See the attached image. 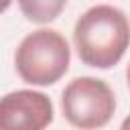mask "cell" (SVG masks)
<instances>
[{"label": "cell", "mask_w": 130, "mask_h": 130, "mask_svg": "<svg viewBox=\"0 0 130 130\" xmlns=\"http://www.w3.org/2000/svg\"><path fill=\"white\" fill-rule=\"evenodd\" d=\"M53 116L49 95L35 89H16L2 98L0 130H45Z\"/></svg>", "instance_id": "cell-4"}, {"label": "cell", "mask_w": 130, "mask_h": 130, "mask_svg": "<svg viewBox=\"0 0 130 130\" xmlns=\"http://www.w3.org/2000/svg\"><path fill=\"white\" fill-rule=\"evenodd\" d=\"M126 81H128V87H130V65H128V69H126Z\"/></svg>", "instance_id": "cell-7"}, {"label": "cell", "mask_w": 130, "mask_h": 130, "mask_svg": "<svg viewBox=\"0 0 130 130\" xmlns=\"http://www.w3.org/2000/svg\"><path fill=\"white\" fill-rule=\"evenodd\" d=\"M67 0H18L22 16L37 24L53 22L65 8Z\"/></svg>", "instance_id": "cell-5"}, {"label": "cell", "mask_w": 130, "mask_h": 130, "mask_svg": "<svg viewBox=\"0 0 130 130\" xmlns=\"http://www.w3.org/2000/svg\"><path fill=\"white\" fill-rule=\"evenodd\" d=\"M120 130H130V114L124 118V122H122V126H120Z\"/></svg>", "instance_id": "cell-6"}, {"label": "cell", "mask_w": 130, "mask_h": 130, "mask_svg": "<svg viewBox=\"0 0 130 130\" xmlns=\"http://www.w3.org/2000/svg\"><path fill=\"white\" fill-rule=\"evenodd\" d=\"M69 61V43L55 28H39L28 32L14 53L18 77L28 85L39 87L57 83L67 73Z\"/></svg>", "instance_id": "cell-2"}, {"label": "cell", "mask_w": 130, "mask_h": 130, "mask_svg": "<svg viewBox=\"0 0 130 130\" xmlns=\"http://www.w3.org/2000/svg\"><path fill=\"white\" fill-rule=\"evenodd\" d=\"M61 110L71 126L79 130H100L116 112V95L104 79L89 75L75 77L61 93Z\"/></svg>", "instance_id": "cell-3"}, {"label": "cell", "mask_w": 130, "mask_h": 130, "mask_svg": "<svg viewBox=\"0 0 130 130\" xmlns=\"http://www.w3.org/2000/svg\"><path fill=\"white\" fill-rule=\"evenodd\" d=\"M73 45L83 65L110 69L130 47V20L112 4L91 6L75 22Z\"/></svg>", "instance_id": "cell-1"}]
</instances>
